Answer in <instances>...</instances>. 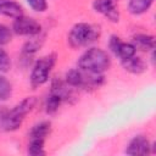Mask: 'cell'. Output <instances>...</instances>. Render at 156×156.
Segmentation results:
<instances>
[{
    "label": "cell",
    "mask_w": 156,
    "mask_h": 156,
    "mask_svg": "<svg viewBox=\"0 0 156 156\" xmlns=\"http://www.w3.org/2000/svg\"><path fill=\"white\" fill-rule=\"evenodd\" d=\"M28 154L32 156H43L46 154L45 151V140L29 139L28 141Z\"/></svg>",
    "instance_id": "cell-17"
},
{
    "label": "cell",
    "mask_w": 156,
    "mask_h": 156,
    "mask_svg": "<svg viewBox=\"0 0 156 156\" xmlns=\"http://www.w3.org/2000/svg\"><path fill=\"white\" fill-rule=\"evenodd\" d=\"M38 104L37 96H27L20 101L11 110L1 108L0 110V130L4 132H15L21 128L26 116L30 113Z\"/></svg>",
    "instance_id": "cell-1"
},
{
    "label": "cell",
    "mask_w": 156,
    "mask_h": 156,
    "mask_svg": "<svg viewBox=\"0 0 156 156\" xmlns=\"http://www.w3.org/2000/svg\"><path fill=\"white\" fill-rule=\"evenodd\" d=\"M154 151H155L154 144H151L150 140L143 134H138V135L133 136L129 140V143L126 147V154L127 155L144 156V155H150Z\"/></svg>",
    "instance_id": "cell-8"
},
{
    "label": "cell",
    "mask_w": 156,
    "mask_h": 156,
    "mask_svg": "<svg viewBox=\"0 0 156 156\" xmlns=\"http://www.w3.org/2000/svg\"><path fill=\"white\" fill-rule=\"evenodd\" d=\"M110 66L111 58L108 54L96 46L87 49L78 58V68L91 73H104Z\"/></svg>",
    "instance_id": "cell-2"
},
{
    "label": "cell",
    "mask_w": 156,
    "mask_h": 156,
    "mask_svg": "<svg viewBox=\"0 0 156 156\" xmlns=\"http://www.w3.org/2000/svg\"><path fill=\"white\" fill-rule=\"evenodd\" d=\"M93 10L96 13L102 15L110 22L117 23L119 21V10L117 0H94Z\"/></svg>",
    "instance_id": "cell-9"
},
{
    "label": "cell",
    "mask_w": 156,
    "mask_h": 156,
    "mask_svg": "<svg viewBox=\"0 0 156 156\" xmlns=\"http://www.w3.org/2000/svg\"><path fill=\"white\" fill-rule=\"evenodd\" d=\"M12 32L17 35L34 37V35H38V34L41 33V26L34 18L22 15V16L13 20Z\"/></svg>",
    "instance_id": "cell-6"
},
{
    "label": "cell",
    "mask_w": 156,
    "mask_h": 156,
    "mask_svg": "<svg viewBox=\"0 0 156 156\" xmlns=\"http://www.w3.org/2000/svg\"><path fill=\"white\" fill-rule=\"evenodd\" d=\"M57 61V56L55 52H50L40 58H38L30 71V85L33 87V89L39 88L41 85H44L50 77V73L54 68V66L56 65Z\"/></svg>",
    "instance_id": "cell-5"
},
{
    "label": "cell",
    "mask_w": 156,
    "mask_h": 156,
    "mask_svg": "<svg viewBox=\"0 0 156 156\" xmlns=\"http://www.w3.org/2000/svg\"><path fill=\"white\" fill-rule=\"evenodd\" d=\"M155 0H129L128 1V11L134 16H140L150 10Z\"/></svg>",
    "instance_id": "cell-15"
},
{
    "label": "cell",
    "mask_w": 156,
    "mask_h": 156,
    "mask_svg": "<svg viewBox=\"0 0 156 156\" xmlns=\"http://www.w3.org/2000/svg\"><path fill=\"white\" fill-rule=\"evenodd\" d=\"M51 133V123L48 121H41L34 124L29 132V139H38V140H46L49 134Z\"/></svg>",
    "instance_id": "cell-14"
},
{
    "label": "cell",
    "mask_w": 156,
    "mask_h": 156,
    "mask_svg": "<svg viewBox=\"0 0 156 156\" xmlns=\"http://www.w3.org/2000/svg\"><path fill=\"white\" fill-rule=\"evenodd\" d=\"M12 40V29L6 24L0 23V46L9 44Z\"/></svg>",
    "instance_id": "cell-20"
},
{
    "label": "cell",
    "mask_w": 156,
    "mask_h": 156,
    "mask_svg": "<svg viewBox=\"0 0 156 156\" xmlns=\"http://www.w3.org/2000/svg\"><path fill=\"white\" fill-rule=\"evenodd\" d=\"M65 82L73 89L94 90L105 83V76L104 73H91L80 68H72L66 72Z\"/></svg>",
    "instance_id": "cell-4"
},
{
    "label": "cell",
    "mask_w": 156,
    "mask_h": 156,
    "mask_svg": "<svg viewBox=\"0 0 156 156\" xmlns=\"http://www.w3.org/2000/svg\"><path fill=\"white\" fill-rule=\"evenodd\" d=\"M121 65H122V67L127 72H129L132 74H141L147 68L146 62L140 56H136V54L134 56H132V57H128L126 60H122L121 61Z\"/></svg>",
    "instance_id": "cell-12"
},
{
    "label": "cell",
    "mask_w": 156,
    "mask_h": 156,
    "mask_svg": "<svg viewBox=\"0 0 156 156\" xmlns=\"http://www.w3.org/2000/svg\"><path fill=\"white\" fill-rule=\"evenodd\" d=\"M100 28L95 24L79 22L76 23L67 35V41L71 48L73 49H80L87 48L95 43L100 37Z\"/></svg>",
    "instance_id": "cell-3"
},
{
    "label": "cell",
    "mask_w": 156,
    "mask_h": 156,
    "mask_svg": "<svg viewBox=\"0 0 156 156\" xmlns=\"http://www.w3.org/2000/svg\"><path fill=\"white\" fill-rule=\"evenodd\" d=\"M26 2L35 12H45L48 9V1L46 0H26Z\"/></svg>",
    "instance_id": "cell-21"
},
{
    "label": "cell",
    "mask_w": 156,
    "mask_h": 156,
    "mask_svg": "<svg viewBox=\"0 0 156 156\" xmlns=\"http://www.w3.org/2000/svg\"><path fill=\"white\" fill-rule=\"evenodd\" d=\"M12 95V84L10 80L0 73V101H7Z\"/></svg>",
    "instance_id": "cell-18"
},
{
    "label": "cell",
    "mask_w": 156,
    "mask_h": 156,
    "mask_svg": "<svg viewBox=\"0 0 156 156\" xmlns=\"http://www.w3.org/2000/svg\"><path fill=\"white\" fill-rule=\"evenodd\" d=\"M0 15L15 20L23 15V9L15 0H0Z\"/></svg>",
    "instance_id": "cell-13"
},
{
    "label": "cell",
    "mask_w": 156,
    "mask_h": 156,
    "mask_svg": "<svg viewBox=\"0 0 156 156\" xmlns=\"http://www.w3.org/2000/svg\"><path fill=\"white\" fill-rule=\"evenodd\" d=\"M62 102H65L63 98L60 94L50 90L48 96H46V100H45V111H46V113L54 115L55 112H57V110L60 108Z\"/></svg>",
    "instance_id": "cell-16"
},
{
    "label": "cell",
    "mask_w": 156,
    "mask_h": 156,
    "mask_svg": "<svg viewBox=\"0 0 156 156\" xmlns=\"http://www.w3.org/2000/svg\"><path fill=\"white\" fill-rule=\"evenodd\" d=\"M108 49L110 51L119 58V61L126 60L128 57H132L136 54L135 48L133 46L132 43H126L123 41L118 35L112 34L108 39Z\"/></svg>",
    "instance_id": "cell-7"
},
{
    "label": "cell",
    "mask_w": 156,
    "mask_h": 156,
    "mask_svg": "<svg viewBox=\"0 0 156 156\" xmlns=\"http://www.w3.org/2000/svg\"><path fill=\"white\" fill-rule=\"evenodd\" d=\"M11 69V58L9 54L0 46V73H6Z\"/></svg>",
    "instance_id": "cell-19"
},
{
    "label": "cell",
    "mask_w": 156,
    "mask_h": 156,
    "mask_svg": "<svg viewBox=\"0 0 156 156\" xmlns=\"http://www.w3.org/2000/svg\"><path fill=\"white\" fill-rule=\"evenodd\" d=\"M44 39H45V35L40 33L38 35L32 37V39L24 43V45L22 46V51H21V60L24 61L26 65H28L30 60L33 58V56L37 54V51L40 50V48L43 46Z\"/></svg>",
    "instance_id": "cell-10"
},
{
    "label": "cell",
    "mask_w": 156,
    "mask_h": 156,
    "mask_svg": "<svg viewBox=\"0 0 156 156\" xmlns=\"http://www.w3.org/2000/svg\"><path fill=\"white\" fill-rule=\"evenodd\" d=\"M130 43L133 44L136 51L139 50L143 52H151L152 50H155V38L150 34H144V33L135 34L132 38Z\"/></svg>",
    "instance_id": "cell-11"
}]
</instances>
